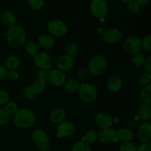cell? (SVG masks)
<instances>
[{
  "mask_svg": "<svg viewBox=\"0 0 151 151\" xmlns=\"http://www.w3.org/2000/svg\"><path fill=\"white\" fill-rule=\"evenodd\" d=\"M116 132V138L117 140L122 141V142H131L134 137V134L132 131V130L129 129L128 128H120Z\"/></svg>",
  "mask_w": 151,
  "mask_h": 151,
  "instance_id": "44dd1931",
  "label": "cell"
},
{
  "mask_svg": "<svg viewBox=\"0 0 151 151\" xmlns=\"http://www.w3.org/2000/svg\"><path fill=\"white\" fill-rule=\"evenodd\" d=\"M7 71L8 70L6 69L4 65L0 64V82L4 81L5 78H7Z\"/></svg>",
  "mask_w": 151,
  "mask_h": 151,
  "instance_id": "ee69618b",
  "label": "cell"
},
{
  "mask_svg": "<svg viewBox=\"0 0 151 151\" xmlns=\"http://www.w3.org/2000/svg\"><path fill=\"white\" fill-rule=\"evenodd\" d=\"M137 151H151V143H141L137 147Z\"/></svg>",
  "mask_w": 151,
  "mask_h": 151,
  "instance_id": "7bdbcfd3",
  "label": "cell"
},
{
  "mask_svg": "<svg viewBox=\"0 0 151 151\" xmlns=\"http://www.w3.org/2000/svg\"><path fill=\"white\" fill-rule=\"evenodd\" d=\"M66 114L64 109L61 108H56L53 109L50 114V119L53 124L58 125L60 122L65 121Z\"/></svg>",
  "mask_w": 151,
  "mask_h": 151,
  "instance_id": "ac0fdd59",
  "label": "cell"
},
{
  "mask_svg": "<svg viewBox=\"0 0 151 151\" xmlns=\"http://www.w3.org/2000/svg\"><path fill=\"white\" fill-rule=\"evenodd\" d=\"M31 138L34 144L39 148L43 149L48 147L50 144V137L47 133L43 129L37 128L34 130L31 135Z\"/></svg>",
  "mask_w": 151,
  "mask_h": 151,
  "instance_id": "ba28073f",
  "label": "cell"
},
{
  "mask_svg": "<svg viewBox=\"0 0 151 151\" xmlns=\"http://www.w3.org/2000/svg\"><path fill=\"white\" fill-rule=\"evenodd\" d=\"M19 78V74L16 70H8L7 74V78L11 81H16Z\"/></svg>",
  "mask_w": 151,
  "mask_h": 151,
  "instance_id": "b9f144b4",
  "label": "cell"
},
{
  "mask_svg": "<svg viewBox=\"0 0 151 151\" xmlns=\"http://www.w3.org/2000/svg\"><path fill=\"white\" fill-rule=\"evenodd\" d=\"M104 30H105L104 28L102 27H98L97 29V34H98V35H102V34L103 33Z\"/></svg>",
  "mask_w": 151,
  "mask_h": 151,
  "instance_id": "c3c4849f",
  "label": "cell"
},
{
  "mask_svg": "<svg viewBox=\"0 0 151 151\" xmlns=\"http://www.w3.org/2000/svg\"><path fill=\"white\" fill-rule=\"evenodd\" d=\"M89 72H88V69H85V68H82V69H79L78 72L77 76H78V79L80 80H86L88 78L89 76Z\"/></svg>",
  "mask_w": 151,
  "mask_h": 151,
  "instance_id": "60d3db41",
  "label": "cell"
},
{
  "mask_svg": "<svg viewBox=\"0 0 151 151\" xmlns=\"http://www.w3.org/2000/svg\"><path fill=\"white\" fill-rule=\"evenodd\" d=\"M145 69L146 72H150L151 73V56L149 55L148 57L146 58L145 62L144 63V66H143Z\"/></svg>",
  "mask_w": 151,
  "mask_h": 151,
  "instance_id": "f6af8a7d",
  "label": "cell"
},
{
  "mask_svg": "<svg viewBox=\"0 0 151 151\" xmlns=\"http://www.w3.org/2000/svg\"><path fill=\"white\" fill-rule=\"evenodd\" d=\"M75 66V59L67 55H62L59 56L56 60V66L58 70L63 72H69Z\"/></svg>",
  "mask_w": 151,
  "mask_h": 151,
  "instance_id": "4fadbf2b",
  "label": "cell"
},
{
  "mask_svg": "<svg viewBox=\"0 0 151 151\" xmlns=\"http://www.w3.org/2000/svg\"><path fill=\"white\" fill-rule=\"evenodd\" d=\"M142 49L147 52L151 51V35H147L141 40Z\"/></svg>",
  "mask_w": 151,
  "mask_h": 151,
  "instance_id": "74e56055",
  "label": "cell"
},
{
  "mask_svg": "<svg viewBox=\"0 0 151 151\" xmlns=\"http://www.w3.org/2000/svg\"><path fill=\"white\" fill-rule=\"evenodd\" d=\"M38 43L41 47L45 50H50L55 46V41L54 37L50 34H41L38 38Z\"/></svg>",
  "mask_w": 151,
  "mask_h": 151,
  "instance_id": "d6986e66",
  "label": "cell"
},
{
  "mask_svg": "<svg viewBox=\"0 0 151 151\" xmlns=\"http://www.w3.org/2000/svg\"><path fill=\"white\" fill-rule=\"evenodd\" d=\"M63 86H64L65 90L67 92L74 93L78 91L81 83H80V82L78 80L74 79V78H70V79L66 80Z\"/></svg>",
  "mask_w": 151,
  "mask_h": 151,
  "instance_id": "484cf974",
  "label": "cell"
},
{
  "mask_svg": "<svg viewBox=\"0 0 151 151\" xmlns=\"http://www.w3.org/2000/svg\"><path fill=\"white\" fill-rule=\"evenodd\" d=\"M119 1L122 3H125V4H128V3H129L130 1H134V0H119Z\"/></svg>",
  "mask_w": 151,
  "mask_h": 151,
  "instance_id": "681fc988",
  "label": "cell"
},
{
  "mask_svg": "<svg viewBox=\"0 0 151 151\" xmlns=\"http://www.w3.org/2000/svg\"><path fill=\"white\" fill-rule=\"evenodd\" d=\"M122 87V80L118 75H112L107 81V88L112 93H117Z\"/></svg>",
  "mask_w": 151,
  "mask_h": 151,
  "instance_id": "e0dca14e",
  "label": "cell"
},
{
  "mask_svg": "<svg viewBox=\"0 0 151 151\" xmlns=\"http://www.w3.org/2000/svg\"><path fill=\"white\" fill-rule=\"evenodd\" d=\"M22 95H23L24 98H25L26 100H33L35 97L36 94L34 93V91H32V88H31L30 85L27 86L24 88L23 91H22Z\"/></svg>",
  "mask_w": 151,
  "mask_h": 151,
  "instance_id": "e575fe53",
  "label": "cell"
},
{
  "mask_svg": "<svg viewBox=\"0 0 151 151\" xmlns=\"http://www.w3.org/2000/svg\"><path fill=\"white\" fill-rule=\"evenodd\" d=\"M48 73L49 71L39 70L37 72V76H38V78H41V79H44L47 81V77H48Z\"/></svg>",
  "mask_w": 151,
  "mask_h": 151,
  "instance_id": "bcb514c9",
  "label": "cell"
},
{
  "mask_svg": "<svg viewBox=\"0 0 151 151\" xmlns=\"http://www.w3.org/2000/svg\"><path fill=\"white\" fill-rule=\"evenodd\" d=\"M137 146L131 142H124L119 146V151H137Z\"/></svg>",
  "mask_w": 151,
  "mask_h": 151,
  "instance_id": "836d02e7",
  "label": "cell"
},
{
  "mask_svg": "<svg viewBox=\"0 0 151 151\" xmlns=\"http://www.w3.org/2000/svg\"><path fill=\"white\" fill-rule=\"evenodd\" d=\"M26 39V30L22 27L15 25L7 29L6 33V40L10 47L19 48L24 44Z\"/></svg>",
  "mask_w": 151,
  "mask_h": 151,
  "instance_id": "6da1fadb",
  "label": "cell"
},
{
  "mask_svg": "<svg viewBox=\"0 0 151 151\" xmlns=\"http://www.w3.org/2000/svg\"><path fill=\"white\" fill-rule=\"evenodd\" d=\"M90 11L94 17L103 20L106 19L109 12V4L106 0H91Z\"/></svg>",
  "mask_w": 151,
  "mask_h": 151,
  "instance_id": "5b68a950",
  "label": "cell"
},
{
  "mask_svg": "<svg viewBox=\"0 0 151 151\" xmlns=\"http://www.w3.org/2000/svg\"><path fill=\"white\" fill-rule=\"evenodd\" d=\"M83 140L89 145L96 142L97 141V132L94 130H89L85 134Z\"/></svg>",
  "mask_w": 151,
  "mask_h": 151,
  "instance_id": "f546056e",
  "label": "cell"
},
{
  "mask_svg": "<svg viewBox=\"0 0 151 151\" xmlns=\"http://www.w3.org/2000/svg\"><path fill=\"white\" fill-rule=\"evenodd\" d=\"M32 91L35 94H40L43 93L47 86V81L41 78H38L30 85Z\"/></svg>",
  "mask_w": 151,
  "mask_h": 151,
  "instance_id": "cb8c5ba5",
  "label": "cell"
},
{
  "mask_svg": "<svg viewBox=\"0 0 151 151\" xmlns=\"http://www.w3.org/2000/svg\"><path fill=\"white\" fill-rule=\"evenodd\" d=\"M0 24H1V16H0Z\"/></svg>",
  "mask_w": 151,
  "mask_h": 151,
  "instance_id": "f907efd6",
  "label": "cell"
},
{
  "mask_svg": "<svg viewBox=\"0 0 151 151\" xmlns=\"http://www.w3.org/2000/svg\"><path fill=\"white\" fill-rule=\"evenodd\" d=\"M123 49L127 53L134 55L141 52V39L137 36H129L125 39L123 42Z\"/></svg>",
  "mask_w": 151,
  "mask_h": 151,
  "instance_id": "9c48e42d",
  "label": "cell"
},
{
  "mask_svg": "<svg viewBox=\"0 0 151 151\" xmlns=\"http://www.w3.org/2000/svg\"><path fill=\"white\" fill-rule=\"evenodd\" d=\"M146 57L144 55V53L141 52H137L136 54L133 55L132 58V63L137 67H142L144 66V63L145 62Z\"/></svg>",
  "mask_w": 151,
  "mask_h": 151,
  "instance_id": "4316f807",
  "label": "cell"
},
{
  "mask_svg": "<svg viewBox=\"0 0 151 151\" xmlns=\"http://www.w3.org/2000/svg\"><path fill=\"white\" fill-rule=\"evenodd\" d=\"M34 58V62L40 70L48 71L52 66V58L46 52H38Z\"/></svg>",
  "mask_w": 151,
  "mask_h": 151,
  "instance_id": "52a82bcc",
  "label": "cell"
},
{
  "mask_svg": "<svg viewBox=\"0 0 151 151\" xmlns=\"http://www.w3.org/2000/svg\"><path fill=\"white\" fill-rule=\"evenodd\" d=\"M10 116L7 113L4 108L0 107V126L5 125L10 122Z\"/></svg>",
  "mask_w": 151,
  "mask_h": 151,
  "instance_id": "d590c367",
  "label": "cell"
},
{
  "mask_svg": "<svg viewBox=\"0 0 151 151\" xmlns=\"http://www.w3.org/2000/svg\"><path fill=\"white\" fill-rule=\"evenodd\" d=\"M10 96L8 91L1 90L0 91V106H5L10 101Z\"/></svg>",
  "mask_w": 151,
  "mask_h": 151,
  "instance_id": "f35d334b",
  "label": "cell"
},
{
  "mask_svg": "<svg viewBox=\"0 0 151 151\" xmlns=\"http://www.w3.org/2000/svg\"><path fill=\"white\" fill-rule=\"evenodd\" d=\"M128 6H127V8L128 10L132 14H137L139 12L140 10V7L139 6V4L136 2L135 1H131L129 3H128Z\"/></svg>",
  "mask_w": 151,
  "mask_h": 151,
  "instance_id": "ab89813d",
  "label": "cell"
},
{
  "mask_svg": "<svg viewBox=\"0 0 151 151\" xmlns=\"http://www.w3.org/2000/svg\"><path fill=\"white\" fill-rule=\"evenodd\" d=\"M47 80L49 82L55 86H61L67 79L64 72L58 70V69H55L49 72Z\"/></svg>",
  "mask_w": 151,
  "mask_h": 151,
  "instance_id": "2e32d148",
  "label": "cell"
},
{
  "mask_svg": "<svg viewBox=\"0 0 151 151\" xmlns=\"http://www.w3.org/2000/svg\"><path fill=\"white\" fill-rule=\"evenodd\" d=\"M21 63V59L17 55H10L5 61V67L7 70H16Z\"/></svg>",
  "mask_w": 151,
  "mask_h": 151,
  "instance_id": "603a6c76",
  "label": "cell"
},
{
  "mask_svg": "<svg viewBox=\"0 0 151 151\" xmlns=\"http://www.w3.org/2000/svg\"><path fill=\"white\" fill-rule=\"evenodd\" d=\"M25 51L29 56L35 57L38 52V46L33 41H29L25 44Z\"/></svg>",
  "mask_w": 151,
  "mask_h": 151,
  "instance_id": "83f0119b",
  "label": "cell"
},
{
  "mask_svg": "<svg viewBox=\"0 0 151 151\" xmlns=\"http://www.w3.org/2000/svg\"><path fill=\"white\" fill-rule=\"evenodd\" d=\"M94 123L100 129L111 128L114 119L111 115L105 111H100L94 116Z\"/></svg>",
  "mask_w": 151,
  "mask_h": 151,
  "instance_id": "7c38bea8",
  "label": "cell"
},
{
  "mask_svg": "<svg viewBox=\"0 0 151 151\" xmlns=\"http://www.w3.org/2000/svg\"><path fill=\"white\" fill-rule=\"evenodd\" d=\"M80 100L86 103H92L98 97V91L97 88L88 83H81L78 91Z\"/></svg>",
  "mask_w": 151,
  "mask_h": 151,
  "instance_id": "277c9868",
  "label": "cell"
},
{
  "mask_svg": "<svg viewBox=\"0 0 151 151\" xmlns=\"http://www.w3.org/2000/svg\"><path fill=\"white\" fill-rule=\"evenodd\" d=\"M134 1L139 4V7H142V6H145L148 4L150 0H134Z\"/></svg>",
  "mask_w": 151,
  "mask_h": 151,
  "instance_id": "7dc6e473",
  "label": "cell"
},
{
  "mask_svg": "<svg viewBox=\"0 0 151 151\" xmlns=\"http://www.w3.org/2000/svg\"><path fill=\"white\" fill-rule=\"evenodd\" d=\"M47 29L50 35L52 37L60 38L66 35L68 31V26L60 19H53L49 22Z\"/></svg>",
  "mask_w": 151,
  "mask_h": 151,
  "instance_id": "8992f818",
  "label": "cell"
},
{
  "mask_svg": "<svg viewBox=\"0 0 151 151\" xmlns=\"http://www.w3.org/2000/svg\"><path fill=\"white\" fill-rule=\"evenodd\" d=\"M151 81V73L147 72H145L142 73L141 75L139 76L138 78V82L140 85L142 86H145L149 85L150 84Z\"/></svg>",
  "mask_w": 151,
  "mask_h": 151,
  "instance_id": "1f68e13d",
  "label": "cell"
},
{
  "mask_svg": "<svg viewBox=\"0 0 151 151\" xmlns=\"http://www.w3.org/2000/svg\"><path fill=\"white\" fill-rule=\"evenodd\" d=\"M139 100L142 103L151 104V84L145 86L139 93Z\"/></svg>",
  "mask_w": 151,
  "mask_h": 151,
  "instance_id": "d4e9b609",
  "label": "cell"
},
{
  "mask_svg": "<svg viewBox=\"0 0 151 151\" xmlns=\"http://www.w3.org/2000/svg\"><path fill=\"white\" fill-rule=\"evenodd\" d=\"M97 141L100 144H110L117 141L116 132L114 128L101 129L97 133Z\"/></svg>",
  "mask_w": 151,
  "mask_h": 151,
  "instance_id": "8fae6325",
  "label": "cell"
},
{
  "mask_svg": "<svg viewBox=\"0 0 151 151\" xmlns=\"http://www.w3.org/2000/svg\"><path fill=\"white\" fill-rule=\"evenodd\" d=\"M79 51V48L78 46L75 43H70L68 44L65 47V52H66V55L71 56V57L74 58L75 55H77Z\"/></svg>",
  "mask_w": 151,
  "mask_h": 151,
  "instance_id": "4dcf8cb0",
  "label": "cell"
},
{
  "mask_svg": "<svg viewBox=\"0 0 151 151\" xmlns=\"http://www.w3.org/2000/svg\"><path fill=\"white\" fill-rule=\"evenodd\" d=\"M103 39L106 44H114L119 43L122 40V31L118 28H109L105 29L103 33L102 34Z\"/></svg>",
  "mask_w": 151,
  "mask_h": 151,
  "instance_id": "30bf717a",
  "label": "cell"
},
{
  "mask_svg": "<svg viewBox=\"0 0 151 151\" xmlns=\"http://www.w3.org/2000/svg\"><path fill=\"white\" fill-rule=\"evenodd\" d=\"M4 110L7 111V113L10 116L11 115H14L16 112L19 110V106L16 104V103L12 101H9L7 104L4 106Z\"/></svg>",
  "mask_w": 151,
  "mask_h": 151,
  "instance_id": "d6a6232c",
  "label": "cell"
},
{
  "mask_svg": "<svg viewBox=\"0 0 151 151\" xmlns=\"http://www.w3.org/2000/svg\"><path fill=\"white\" fill-rule=\"evenodd\" d=\"M1 16V22H2L8 28L16 25V16L14 13L10 10L3 12Z\"/></svg>",
  "mask_w": 151,
  "mask_h": 151,
  "instance_id": "7402d4cb",
  "label": "cell"
},
{
  "mask_svg": "<svg viewBox=\"0 0 151 151\" xmlns=\"http://www.w3.org/2000/svg\"><path fill=\"white\" fill-rule=\"evenodd\" d=\"M27 2L31 8L35 10H39L44 7L45 0H27Z\"/></svg>",
  "mask_w": 151,
  "mask_h": 151,
  "instance_id": "8d00e7d4",
  "label": "cell"
},
{
  "mask_svg": "<svg viewBox=\"0 0 151 151\" xmlns=\"http://www.w3.org/2000/svg\"><path fill=\"white\" fill-rule=\"evenodd\" d=\"M71 151H91V145L81 140L74 145Z\"/></svg>",
  "mask_w": 151,
  "mask_h": 151,
  "instance_id": "f1b7e54d",
  "label": "cell"
},
{
  "mask_svg": "<svg viewBox=\"0 0 151 151\" xmlns=\"http://www.w3.org/2000/svg\"><path fill=\"white\" fill-rule=\"evenodd\" d=\"M75 127L69 121H63L57 126V136L59 138H68L75 134Z\"/></svg>",
  "mask_w": 151,
  "mask_h": 151,
  "instance_id": "5bb4252c",
  "label": "cell"
},
{
  "mask_svg": "<svg viewBox=\"0 0 151 151\" xmlns=\"http://www.w3.org/2000/svg\"><path fill=\"white\" fill-rule=\"evenodd\" d=\"M107 66V60L106 58L102 55H96L89 60L87 69L92 76H101L106 71Z\"/></svg>",
  "mask_w": 151,
  "mask_h": 151,
  "instance_id": "3957f363",
  "label": "cell"
},
{
  "mask_svg": "<svg viewBox=\"0 0 151 151\" xmlns=\"http://www.w3.org/2000/svg\"><path fill=\"white\" fill-rule=\"evenodd\" d=\"M137 116L145 122H149L151 119V104L142 103L137 109Z\"/></svg>",
  "mask_w": 151,
  "mask_h": 151,
  "instance_id": "ffe728a7",
  "label": "cell"
},
{
  "mask_svg": "<svg viewBox=\"0 0 151 151\" xmlns=\"http://www.w3.org/2000/svg\"><path fill=\"white\" fill-rule=\"evenodd\" d=\"M35 122L33 111L29 109H21L13 115V122L16 127L22 129L30 128Z\"/></svg>",
  "mask_w": 151,
  "mask_h": 151,
  "instance_id": "7a4b0ae2",
  "label": "cell"
},
{
  "mask_svg": "<svg viewBox=\"0 0 151 151\" xmlns=\"http://www.w3.org/2000/svg\"><path fill=\"white\" fill-rule=\"evenodd\" d=\"M137 137L141 143H149L151 141V123L144 122L137 130Z\"/></svg>",
  "mask_w": 151,
  "mask_h": 151,
  "instance_id": "9a60e30c",
  "label": "cell"
}]
</instances>
